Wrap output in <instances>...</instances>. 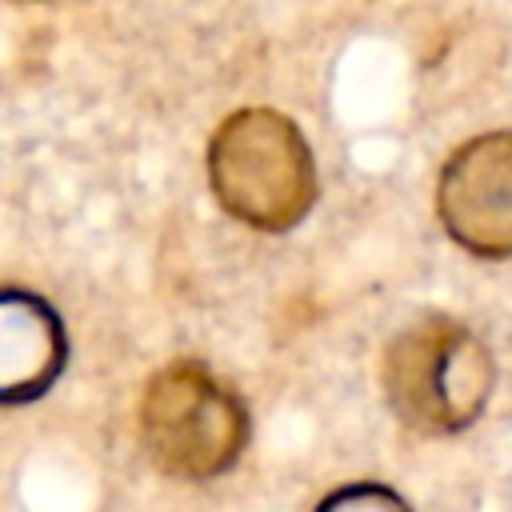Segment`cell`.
<instances>
[{
    "instance_id": "obj_1",
    "label": "cell",
    "mask_w": 512,
    "mask_h": 512,
    "mask_svg": "<svg viewBox=\"0 0 512 512\" xmlns=\"http://www.w3.org/2000/svg\"><path fill=\"white\" fill-rule=\"evenodd\" d=\"M208 180L220 208L260 232L296 228L320 196L312 148L276 108H240L212 132Z\"/></svg>"
},
{
    "instance_id": "obj_2",
    "label": "cell",
    "mask_w": 512,
    "mask_h": 512,
    "mask_svg": "<svg viewBox=\"0 0 512 512\" xmlns=\"http://www.w3.org/2000/svg\"><path fill=\"white\" fill-rule=\"evenodd\" d=\"M492 380L488 348L444 316L416 320L384 352V396L392 412L428 436L468 428L484 412Z\"/></svg>"
},
{
    "instance_id": "obj_3",
    "label": "cell",
    "mask_w": 512,
    "mask_h": 512,
    "mask_svg": "<svg viewBox=\"0 0 512 512\" xmlns=\"http://www.w3.org/2000/svg\"><path fill=\"white\" fill-rule=\"evenodd\" d=\"M140 440L160 472L176 480H212L240 460L248 444V412L208 368L176 360L144 388Z\"/></svg>"
},
{
    "instance_id": "obj_4",
    "label": "cell",
    "mask_w": 512,
    "mask_h": 512,
    "mask_svg": "<svg viewBox=\"0 0 512 512\" xmlns=\"http://www.w3.org/2000/svg\"><path fill=\"white\" fill-rule=\"evenodd\" d=\"M436 212L444 232L472 256L512 260V132L464 140L440 168Z\"/></svg>"
},
{
    "instance_id": "obj_5",
    "label": "cell",
    "mask_w": 512,
    "mask_h": 512,
    "mask_svg": "<svg viewBox=\"0 0 512 512\" xmlns=\"http://www.w3.org/2000/svg\"><path fill=\"white\" fill-rule=\"evenodd\" d=\"M68 360L56 308L24 288H0V404H24L52 388Z\"/></svg>"
},
{
    "instance_id": "obj_6",
    "label": "cell",
    "mask_w": 512,
    "mask_h": 512,
    "mask_svg": "<svg viewBox=\"0 0 512 512\" xmlns=\"http://www.w3.org/2000/svg\"><path fill=\"white\" fill-rule=\"evenodd\" d=\"M316 512H412V508L384 484H348L336 488Z\"/></svg>"
}]
</instances>
